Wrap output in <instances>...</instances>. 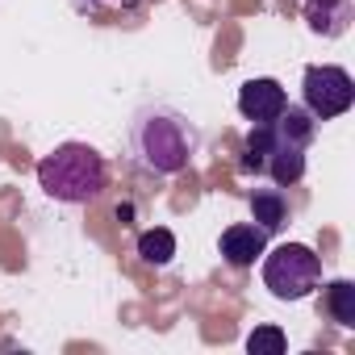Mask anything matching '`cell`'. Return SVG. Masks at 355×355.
<instances>
[{
  "label": "cell",
  "instance_id": "1",
  "mask_svg": "<svg viewBox=\"0 0 355 355\" xmlns=\"http://www.w3.org/2000/svg\"><path fill=\"white\" fill-rule=\"evenodd\" d=\"M201 150L197 121L167 101H142L125 121V155L146 175H180Z\"/></svg>",
  "mask_w": 355,
  "mask_h": 355
},
{
  "label": "cell",
  "instance_id": "2",
  "mask_svg": "<svg viewBox=\"0 0 355 355\" xmlns=\"http://www.w3.org/2000/svg\"><path fill=\"white\" fill-rule=\"evenodd\" d=\"M109 184V163L88 142H59L38 159V189L59 205H92Z\"/></svg>",
  "mask_w": 355,
  "mask_h": 355
},
{
  "label": "cell",
  "instance_id": "3",
  "mask_svg": "<svg viewBox=\"0 0 355 355\" xmlns=\"http://www.w3.org/2000/svg\"><path fill=\"white\" fill-rule=\"evenodd\" d=\"M305 150L301 142L284 138L272 121L268 125H251L247 138H243V171L247 175H263V180L280 184V189H293L301 175H305Z\"/></svg>",
  "mask_w": 355,
  "mask_h": 355
},
{
  "label": "cell",
  "instance_id": "4",
  "mask_svg": "<svg viewBox=\"0 0 355 355\" xmlns=\"http://www.w3.org/2000/svg\"><path fill=\"white\" fill-rule=\"evenodd\" d=\"M263 259V288L276 301H305L322 288V255L305 243H280L259 255Z\"/></svg>",
  "mask_w": 355,
  "mask_h": 355
},
{
  "label": "cell",
  "instance_id": "5",
  "mask_svg": "<svg viewBox=\"0 0 355 355\" xmlns=\"http://www.w3.org/2000/svg\"><path fill=\"white\" fill-rule=\"evenodd\" d=\"M301 105L318 121H334L355 105V80L338 63H313L301 76Z\"/></svg>",
  "mask_w": 355,
  "mask_h": 355
},
{
  "label": "cell",
  "instance_id": "6",
  "mask_svg": "<svg viewBox=\"0 0 355 355\" xmlns=\"http://www.w3.org/2000/svg\"><path fill=\"white\" fill-rule=\"evenodd\" d=\"M284 105H288V92H284V84L272 80V76H255V80H247V84L239 88V113H243L251 125L276 121V117L284 113Z\"/></svg>",
  "mask_w": 355,
  "mask_h": 355
},
{
  "label": "cell",
  "instance_id": "7",
  "mask_svg": "<svg viewBox=\"0 0 355 355\" xmlns=\"http://www.w3.org/2000/svg\"><path fill=\"white\" fill-rule=\"evenodd\" d=\"M218 251L230 268H255V259L268 251V230H259L255 222H234L222 230Z\"/></svg>",
  "mask_w": 355,
  "mask_h": 355
},
{
  "label": "cell",
  "instance_id": "8",
  "mask_svg": "<svg viewBox=\"0 0 355 355\" xmlns=\"http://www.w3.org/2000/svg\"><path fill=\"white\" fill-rule=\"evenodd\" d=\"M355 21V0H305V26L318 38H343Z\"/></svg>",
  "mask_w": 355,
  "mask_h": 355
},
{
  "label": "cell",
  "instance_id": "9",
  "mask_svg": "<svg viewBox=\"0 0 355 355\" xmlns=\"http://www.w3.org/2000/svg\"><path fill=\"white\" fill-rule=\"evenodd\" d=\"M247 205H251V222H255L259 230H268V234L284 230V226H288V218H293V209H288V197H284V189H280V184L251 189Z\"/></svg>",
  "mask_w": 355,
  "mask_h": 355
},
{
  "label": "cell",
  "instance_id": "10",
  "mask_svg": "<svg viewBox=\"0 0 355 355\" xmlns=\"http://www.w3.org/2000/svg\"><path fill=\"white\" fill-rule=\"evenodd\" d=\"M322 309H326V318H330L334 326L351 330V326H355V284H351V280H330V284L322 288Z\"/></svg>",
  "mask_w": 355,
  "mask_h": 355
},
{
  "label": "cell",
  "instance_id": "11",
  "mask_svg": "<svg viewBox=\"0 0 355 355\" xmlns=\"http://www.w3.org/2000/svg\"><path fill=\"white\" fill-rule=\"evenodd\" d=\"M138 255H142V263H150V268H167V263L175 259V234H171L167 226L142 230V234H138Z\"/></svg>",
  "mask_w": 355,
  "mask_h": 355
},
{
  "label": "cell",
  "instance_id": "12",
  "mask_svg": "<svg viewBox=\"0 0 355 355\" xmlns=\"http://www.w3.org/2000/svg\"><path fill=\"white\" fill-rule=\"evenodd\" d=\"M247 351L251 355H284L288 351V334L280 326H255L247 334Z\"/></svg>",
  "mask_w": 355,
  "mask_h": 355
},
{
  "label": "cell",
  "instance_id": "13",
  "mask_svg": "<svg viewBox=\"0 0 355 355\" xmlns=\"http://www.w3.org/2000/svg\"><path fill=\"white\" fill-rule=\"evenodd\" d=\"M80 9H96V5H109V0H76Z\"/></svg>",
  "mask_w": 355,
  "mask_h": 355
}]
</instances>
